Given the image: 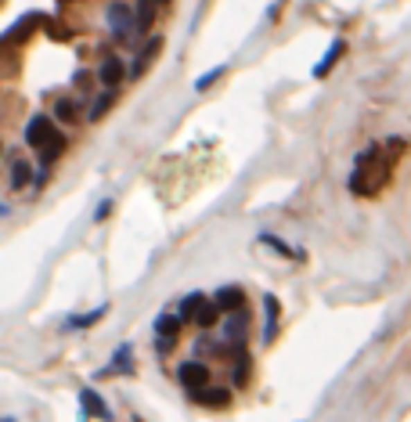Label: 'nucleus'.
<instances>
[{"label": "nucleus", "instance_id": "obj_15", "mask_svg": "<svg viewBox=\"0 0 411 422\" xmlns=\"http://www.w3.org/2000/svg\"><path fill=\"white\" fill-rule=\"evenodd\" d=\"M0 422H15V419H0Z\"/></svg>", "mask_w": 411, "mask_h": 422}, {"label": "nucleus", "instance_id": "obj_11", "mask_svg": "<svg viewBox=\"0 0 411 422\" xmlns=\"http://www.w3.org/2000/svg\"><path fill=\"white\" fill-rule=\"evenodd\" d=\"M80 400H83V408H87V412H94V415H101V419H109V408L101 405V397H98L94 390H83Z\"/></svg>", "mask_w": 411, "mask_h": 422}, {"label": "nucleus", "instance_id": "obj_1", "mask_svg": "<svg viewBox=\"0 0 411 422\" xmlns=\"http://www.w3.org/2000/svg\"><path fill=\"white\" fill-rule=\"evenodd\" d=\"M390 180V159H386V144H371L357 155V167L350 177V188L357 195H379V188Z\"/></svg>", "mask_w": 411, "mask_h": 422}, {"label": "nucleus", "instance_id": "obj_10", "mask_svg": "<svg viewBox=\"0 0 411 422\" xmlns=\"http://www.w3.org/2000/svg\"><path fill=\"white\" fill-rule=\"evenodd\" d=\"M116 105V94H112V90H105V94L91 105V112H87V119H91V123H98V119H105V112H109V108Z\"/></svg>", "mask_w": 411, "mask_h": 422}, {"label": "nucleus", "instance_id": "obj_12", "mask_svg": "<svg viewBox=\"0 0 411 422\" xmlns=\"http://www.w3.org/2000/svg\"><path fill=\"white\" fill-rule=\"evenodd\" d=\"M224 76V65L220 69H213V72H206V76H199V80H195V90H209V83L213 80H220Z\"/></svg>", "mask_w": 411, "mask_h": 422}, {"label": "nucleus", "instance_id": "obj_3", "mask_svg": "<svg viewBox=\"0 0 411 422\" xmlns=\"http://www.w3.org/2000/svg\"><path fill=\"white\" fill-rule=\"evenodd\" d=\"M123 76H127V65H123V58H105L101 62V69H98V83L105 87V90H112V87H119L123 83Z\"/></svg>", "mask_w": 411, "mask_h": 422}, {"label": "nucleus", "instance_id": "obj_9", "mask_svg": "<svg viewBox=\"0 0 411 422\" xmlns=\"http://www.w3.org/2000/svg\"><path fill=\"white\" fill-rule=\"evenodd\" d=\"M55 119L58 123H80V105L73 98H58L55 101Z\"/></svg>", "mask_w": 411, "mask_h": 422}, {"label": "nucleus", "instance_id": "obj_5", "mask_svg": "<svg viewBox=\"0 0 411 422\" xmlns=\"http://www.w3.org/2000/svg\"><path fill=\"white\" fill-rule=\"evenodd\" d=\"M159 51H163V36H152V40L145 44V47H141V54H137V62H134V76H141V72H145L148 65H152V58H155V54Z\"/></svg>", "mask_w": 411, "mask_h": 422}, {"label": "nucleus", "instance_id": "obj_13", "mask_svg": "<svg viewBox=\"0 0 411 422\" xmlns=\"http://www.w3.org/2000/svg\"><path fill=\"white\" fill-rule=\"evenodd\" d=\"M109 210H112V203H101V206H98V213H94V217H98V220H105V217H109Z\"/></svg>", "mask_w": 411, "mask_h": 422}, {"label": "nucleus", "instance_id": "obj_7", "mask_svg": "<svg viewBox=\"0 0 411 422\" xmlns=\"http://www.w3.org/2000/svg\"><path fill=\"white\" fill-rule=\"evenodd\" d=\"M155 8H159V0H141V4H137V15H134V29L137 33H148L152 29Z\"/></svg>", "mask_w": 411, "mask_h": 422}, {"label": "nucleus", "instance_id": "obj_14", "mask_svg": "<svg viewBox=\"0 0 411 422\" xmlns=\"http://www.w3.org/2000/svg\"><path fill=\"white\" fill-rule=\"evenodd\" d=\"M4 213H8V206H0V217H4Z\"/></svg>", "mask_w": 411, "mask_h": 422}, {"label": "nucleus", "instance_id": "obj_16", "mask_svg": "<svg viewBox=\"0 0 411 422\" xmlns=\"http://www.w3.org/2000/svg\"><path fill=\"white\" fill-rule=\"evenodd\" d=\"M0 149H4V144H0Z\"/></svg>", "mask_w": 411, "mask_h": 422}, {"label": "nucleus", "instance_id": "obj_6", "mask_svg": "<svg viewBox=\"0 0 411 422\" xmlns=\"http://www.w3.org/2000/svg\"><path fill=\"white\" fill-rule=\"evenodd\" d=\"M29 185H33V167H29L26 159H15L11 162V188L15 192H26Z\"/></svg>", "mask_w": 411, "mask_h": 422}, {"label": "nucleus", "instance_id": "obj_4", "mask_svg": "<svg viewBox=\"0 0 411 422\" xmlns=\"http://www.w3.org/2000/svg\"><path fill=\"white\" fill-rule=\"evenodd\" d=\"M109 26L116 29V40H127V36L134 33V15L127 4H112L109 8Z\"/></svg>", "mask_w": 411, "mask_h": 422}, {"label": "nucleus", "instance_id": "obj_8", "mask_svg": "<svg viewBox=\"0 0 411 422\" xmlns=\"http://www.w3.org/2000/svg\"><path fill=\"white\" fill-rule=\"evenodd\" d=\"M343 54H347V44H343V40H335V44L329 47V54H325V58H321V62L314 65V76L321 80V76H325V72H329V69H332L339 58H343Z\"/></svg>", "mask_w": 411, "mask_h": 422}, {"label": "nucleus", "instance_id": "obj_2", "mask_svg": "<svg viewBox=\"0 0 411 422\" xmlns=\"http://www.w3.org/2000/svg\"><path fill=\"white\" fill-rule=\"evenodd\" d=\"M55 137H58V130H55V119L51 116H33L26 123V144L29 149H47Z\"/></svg>", "mask_w": 411, "mask_h": 422}]
</instances>
